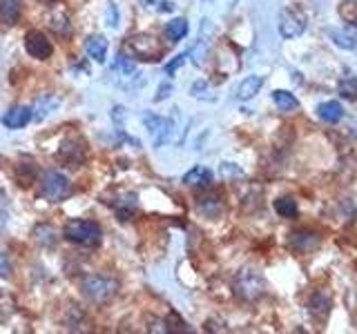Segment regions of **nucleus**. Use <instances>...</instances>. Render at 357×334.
<instances>
[{
	"instance_id": "1a4fd4ad",
	"label": "nucleus",
	"mask_w": 357,
	"mask_h": 334,
	"mask_svg": "<svg viewBox=\"0 0 357 334\" xmlns=\"http://www.w3.org/2000/svg\"><path fill=\"white\" fill-rule=\"evenodd\" d=\"M87 154V145L81 136H70L61 143V150H59V159L65 163H72L78 165Z\"/></svg>"
},
{
	"instance_id": "412c9836",
	"label": "nucleus",
	"mask_w": 357,
	"mask_h": 334,
	"mask_svg": "<svg viewBox=\"0 0 357 334\" xmlns=\"http://www.w3.org/2000/svg\"><path fill=\"white\" fill-rule=\"evenodd\" d=\"M208 49H210V40H206L204 36H199V40L188 49V56L192 58V63L197 67H204L206 58H208Z\"/></svg>"
},
{
	"instance_id": "393cba45",
	"label": "nucleus",
	"mask_w": 357,
	"mask_h": 334,
	"mask_svg": "<svg viewBox=\"0 0 357 334\" xmlns=\"http://www.w3.org/2000/svg\"><path fill=\"white\" fill-rule=\"evenodd\" d=\"M328 308H331V299H328L326 292H317L315 299L310 301V312L315 317H326Z\"/></svg>"
},
{
	"instance_id": "4be33fe9",
	"label": "nucleus",
	"mask_w": 357,
	"mask_h": 334,
	"mask_svg": "<svg viewBox=\"0 0 357 334\" xmlns=\"http://www.w3.org/2000/svg\"><path fill=\"white\" fill-rule=\"evenodd\" d=\"M273 100H275V105L279 107V111H295L299 107V100L290 92H286V89H275Z\"/></svg>"
},
{
	"instance_id": "cd10ccee",
	"label": "nucleus",
	"mask_w": 357,
	"mask_h": 334,
	"mask_svg": "<svg viewBox=\"0 0 357 334\" xmlns=\"http://www.w3.org/2000/svg\"><path fill=\"white\" fill-rule=\"evenodd\" d=\"M33 176H36V165L33 163H20L16 167V178L20 185H29L33 181Z\"/></svg>"
},
{
	"instance_id": "9b49d317",
	"label": "nucleus",
	"mask_w": 357,
	"mask_h": 334,
	"mask_svg": "<svg viewBox=\"0 0 357 334\" xmlns=\"http://www.w3.org/2000/svg\"><path fill=\"white\" fill-rule=\"evenodd\" d=\"M107 47H109V42H107V38L103 36V33H94V36H89L87 42H85L87 56L92 61H96V63H105V58H107Z\"/></svg>"
},
{
	"instance_id": "2eb2a0df",
	"label": "nucleus",
	"mask_w": 357,
	"mask_h": 334,
	"mask_svg": "<svg viewBox=\"0 0 357 334\" xmlns=\"http://www.w3.org/2000/svg\"><path fill=\"white\" fill-rule=\"evenodd\" d=\"M59 96H52V94H45L36 100V105L31 107V118H36V120H43L45 116H50L52 111L59 107Z\"/></svg>"
},
{
	"instance_id": "9d476101",
	"label": "nucleus",
	"mask_w": 357,
	"mask_h": 334,
	"mask_svg": "<svg viewBox=\"0 0 357 334\" xmlns=\"http://www.w3.org/2000/svg\"><path fill=\"white\" fill-rule=\"evenodd\" d=\"M31 120V107L27 105H16V107H9L5 114H3V125L9 129H20L25 127L27 122Z\"/></svg>"
},
{
	"instance_id": "7c9ffc66",
	"label": "nucleus",
	"mask_w": 357,
	"mask_h": 334,
	"mask_svg": "<svg viewBox=\"0 0 357 334\" xmlns=\"http://www.w3.org/2000/svg\"><path fill=\"white\" fill-rule=\"evenodd\" d=\"M172 89H174V87H172L170 83H163V85L159 87V94L154 96V103H161V100H165L167 96L172 94Z\"/></svg>"
},
{
	"instance_id": "39448f33",
	"label": "nucleus",
	"mask_w": 357,
	"mask_h": 334,
	"mask_svg": "<svg viewBox=\"0 0 357 334\" xmlns=\"http://www.w3.org/2000/svg\"><path fill=\"white\" fill-rule=\"evenodd\" d=\"M264 289H266L264 278L259 272H255V270H241L237 274V278H234V292L245 301L259 299L264 294Z\"/></svg>"
},
{
	"instance_id": "c85d7f7f",
	"label": "nucleus",
	"mask_w": 357,
	"mask_h": 334,
	"mask_svg": "<svg viewBox=\"0 0 357 334\" xmlns=\"http://www.w3.org/2000/svg\"><path fill=\"white\" fill-rule=\"evenodd\" d=\"M143 7L148 9H156V11H174V3H170V0H141Z\"/></svg>"
},
{
	"instance_id": "72a5a7b5",
	"label": "nucleus",
	"mask_w": 357,
	"mask_h": 334,
	"mask_svg": "<svg viewBox=\"0 0 357 334\" xmlns=\"http://www.w3.org/2000/svg\"><path fill=\"white\" fill-rule=\"evenodd\" d=\"M221 174H223V176H230V174H241V170H239V167H234L232 163H223V165H221Z\"/></svg>"
},
{
	"instance_id": "0eeeda50",
	"label": "nucleus",
	"mask_w": 357,
	"mask_h": 334,
	"mask_svg": "<svg viewBox=\"0 0 357 334\" xmlns=\"http://www.w3.org/2000/svg\"><path fill=\"white\" fill-rule=\"evenodd\" d=\"M25 49H27V54L31 56V58L47 61L50 56L54 54V45H52V40L45 36L43 31L31 29V31L25 33Z\"/></svg>"
},
{
	"instance_id": "2f4dec72",
	"label": "nucleus",
	"mask_w": 357,
	"mask_h": 334,
	"mask_svg": "<svg viewBox=\"0 0 357 334\" xmlns=\"http://www.w3.org/2000/svg\"><path fill=\"white\" fill-rule=\"evenodd\" d=\"M11 272V265H9V259H7V254L0 252V278H7Z\"/></svg>"
},
{
	"instance_id": "b1692460",
	"label": "nucleus",
	"mask_w": 357,
	"mask_h": 334,
	"mask_svg": "<svg viewBox=\"0 0 357 334\" xmlns=\"http://www.w3.org/2000/svg\"><path fill=\"white\" fill-rule=\"evenodd\" d=\"M33 237H36V241L40 245H47V248H52V245H56V241H59V232H56L52 225H38L36 232H33Z\"/></svg>"
},
{
	"instance_id": "f704fd0d",
	"label": "nucleus",
	"mask_w": 357,
	"mask_h": 334,
	"mask_svg": "<svg viewBox=\"0 0 357 334\" xmlns=\"http://www.w3.org/2000/svg\"><path fill=\"white\" fill-rule=\"evenodd\" d=\"M116 22H119V18H116V7L109 5V27H116Z\"/></svg>"
},
{
	"instance_id": "473e14b6",
	"label": "nucleus",
	"mask_w": 357,
	"mask_h": 334,
	"mask_svg": "<svg viewBox=\"0 0 357 334\" xmlns=\"http://www.w3.org/2000/svg\"><path fill=\"white\" fill-rule=\"evenodd\" d=\"M5 221H7V198L3 194V189H0V228L5 225Z\"/></svg>"
},
{
	"instance_id": "6e6552de",
	"label": "nucleus",
	"mask_w": 357,
	"mask_h": 334,
	"mask_svg": "<svg viewBox=\"0 0 357 334\" xmlns=\"http://www.w3.org/2000/svg\"><path fill=\"white\" fill-rule=\"evenodd\" d=\"M145 127L150 129V134L154 136V148H161L163 143H167L172 138V127L174 122L170 118H163V116H156V114H145Z\"/></svg>"
},
{
	"instance_id": "423d86ee",
	"label": "nucleus",
	"mask_w": 357,
	"mask_h": 334,
	"mask_svg": "<svg viewBox=\"0 0 357 334\" xmlns=\"http://www.w3.org/2000/svg\"><path fill=\"white\" fill-rule=\"evenodd\" d=\"M306 29V16L297 9H282L279 14V33L284 38H297Z\"/></svg>"
},
{
	"instance_id": "c756f323",
	"label": "nucleus",
	"mask_w": 357,
	"mask_h": 334,
	"mask_svg": "<svg viewBox=\"0 0 357 334\" xmlns=\"http://www.w3.org/2000/svg\"><path fill=\"white\" fill-rule=\"evenodd\" d=\"M185 58H188V51H185V54H178L170 65H165V74H170V76H172V74L178 70V67H181V65L185 63Z\"/></svg>"
},
{
	"instance_id": "a878e982",
	"label": "nucleus",
	"mask_w": 357,
	"mask_h": 334,
	"mask_svg": "<svg viewBox=\"0 0 357 334\" xmlns=\"http://www.w3.org/2000/svg\"><path fill=\"white\" fill-rule=\"evenodd\" d=\"M50 27L56 31V33H67V36H70L72 33V27H70V16L65 14V11H59V14H54L52 16V22H50Z\"/></svg>"
},
{
	"instance_id": "f8f14e48",
	"label": "nucleus",
	"mask_w": 357,
	"mask_h": 334,
	"mask_svg": "<svg viewBox=\"0 0 357 334\" xmlns=\"http://www.w3.org/2000/svg\"><path fill=\"white\" fill-rule=\"evenodd\" d=\"M112 76H119L121 81H130V78L139 76L137 63H134V58H130L128 54H119L116 61L112 63Z\"/></svg>"
},
{
	"instance_id": "7ed1b4c3",
	"label": "nucleus",
	"mask_w": 357,
	"mask_h": 334,
	"mask_svg": "<svg viewBox=\"0 0 357 334\" xmlns=\"http://www.w3.org/2000/svg\"><path fill=\"white\" fill-rule=\"evenodd\" d=\"M126 49L132 51L134 58L141 61H161L163 56V47L154 33H134L128 38Z\"/></svg>"
},
{
	"instance_id": "aec40b11",
	"label": "nucleus",
	"mask_w": 357,
	"mask_h": 334,
	"mask_svg": "<svg viewBox=\"0 0 357 334\" xmlns=\"http://www.w3.org/2000/svg\"><path fill=\"white\" fill-rule=\"evenodd\" d=\"M199 212L201 214H206V216H219L221 214V209H223V203H221V198L215 196V194H210V196H201L199 198V203H197Z\"/></svg>"
},
{
	"instance_id": "dca6fc26",
	"label": "nucleus",
	"mask_w": 357,
	"mask_h": 334,
	"mask_svg": "<svg viewBox=\"0 0 357 334\" xmlns=\"http://www.w3.org/2000/svg\"><path fill=\"white\" fill-rule=\"evenodd\" d=\"M261 85H264V78L261 76H248V78H243V81L239 83V87H237V98L239 100H250V98H255L257 94H259Z\"/></svg>"
},
{
	"instance_id": "a211bd4d",
	"label": "nucleus",
	"mask_w": 357,
	"mask_h": 334,
	"mask_svg": "<svg viewBox=\"0 0 357 334\" xmlns=\"http://www.w3.org/2000/svg\"><path fill=\"white\" fill-rule=\"evenodd\" d=\"M20 18V0H0V20L5 25H16Z\"/></svg>"
},
{
	"instance_id": "f03ea898",
	"label": "nucleus",
	"mask_w": 357,
	"mask_h": 334,
	"mask_svg": "<svg viewBox=\"0 0 357 334\" xmlns=\"http://www.w3.org/2000/svg\"><path fill=\"white\" fill-rule=\"evenodd\" d=\"M70 194H72V183L65 174L50 170L40 176L38 196L47 200V203H61V200H65Z\"/></svg>"
},
{
	"instance_id": "bb28decb",
	"label": "nucleus",
	"mask_w": 357,
	"mask_h": 334,
	"mask_svg": "<svg viewBox=\"0 0 357 334\" xmlns=\"http://www.w3.org/2000/svg\"><path fill=\"white\" fill-rule=\"evenodd\" d=\"M337 89H340V94L344 98L357 100V78L355 76H344L340 81V85H337Z\"/></svg>"
},
{
	"instance_id": "4468645a",
	"label": "nucleus",
	"mask_w": 357,
	"mask_h": 334,
	"mask_svg": "<svg viewBox=\"0 0 357 334\" xmlns=\"http://www.w3.org/2000/svg\"><path fill=\"white\" fill-rule=\"evenodd\" d=\"M183 183L188 187H208L212 183V172L208 170V167L204 165H197L192 167L185 176H183Z\"/></svg>"
},
{
	"instance_id": "ddd939ff",
	"label": "nucleus",
	"mask_w": 357,
	"mask_h": 334,
	"mask_svg": "<svg viewBox=\"0 0 357 334\" xmlns=\"http://www.w3.org/2000/svg\"><path fill=\"white\" fill-rule=\"evenodd\" d=\"M328 33H331L333 42L342 49H355L357 47V22H351V25L342 31L331 29Z\"/></svg>"
},
{
	"instance_id": "f3484780",
	"label": "nucleus",
	"mask_w": 357,
	"mask_h": 334,
	"mask_svg": "<svg viewBox=\"0 0 357 334\" xmlns=\"http://www.w3.org/2000/svg\"><path fill=\"white\" fill-rule=\"evenodd\" d=\"M317 114L324 122H340L344 118V107L337 100H326L317 107Z\"/></svg>"
},
{
	"instance_id": "5701e85b",
	"label": "nucleus",
	"mask_w": 357,
	"mask_h": 334,
	"mask_svg": "<svg viewBox=\"0 0 357 334\" xmlns=\"http://www.w3.org/2000/svg\"><path fill=\"white\" fill-rule=\"evenodd\" d=\"M275 212L279 216H284V218H295L297 216V203L293 198H288V196L277 198L275 200Z\"/></svg>"
},
{
	"instance_id": "c9c22d12",
	"label": "nucleus",
	"mask_w": 357,
	"mask_h": 334,
	"mask_svg": "<svg viewBox=\"0 0 357 334\" xmlns=\"http://www.w3.org/2000/svg\"><path fill=\"white\" fill-rule=\"evenodd\" d=\"M0 310H3V308H0Z\"/></svg>"
},
{
	"instance_id": "20e7f679",
	"label": "nucleus",
	"mask_w": 357,
	"mask_h": 334,
	"mask_svg": "<svg viewBox=\"0 0 357 334\" xmlns=\"http://www.w3.org/2000/svg\"><path fill=\"white\" fill-rule=\"evenodd\" d=\"M83 294L92 301V303H107V301L116 294L119 283L114 278H107V276H87L83 278Z\"/></svg>"
},
{
	"instance_id": "6ab92c4d",
	"label": "nucleus",
	"mask_w": 357,
	"mask_h": 334,
	"mask_svg": "<svg viewBox=\"0 0 357 334\" xmlns=\"http://www.w3.org/2000/svg\"><path fill=\"white\" fill-rule=\"evenodd\" d=\"M163 33H165L167 42H172V45L178 42L188 33V20L185 18H174L172 22H167V25H165Z\"/></svg>"
},
{
	"instance_id": "f257e3e1",
	"label": "nucleus",
	"mask_w": 357,
	"mask_h": 334,
	"mask_svg": "<svg viewBox=\"0 0 357 334\" xmlns=\"http://www.w3.org/2000/svg\"><path fill=\"white\" fill-rule=\"evenodd\" d=\"M65 239L72 241L76 245H83V248H98L100 239H103V232L100 225L94 221H83V218H74L65 225Z\"/></svg>"
}]
</instances>
